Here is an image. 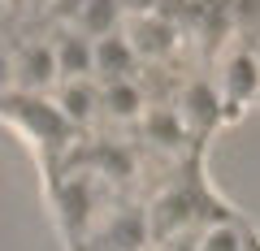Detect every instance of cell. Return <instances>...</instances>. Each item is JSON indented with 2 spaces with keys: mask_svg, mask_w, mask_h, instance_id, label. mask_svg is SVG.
Here are the masks:
<instances>
[{
  "mask_svg": "<svg viewBox=\"0 0 260 251\" xmlns=\"http://www.w3.org/2000/svg\"><path fill=\"white\" fill-rule=\"evenodd\" d=\"M13 87H18V56L0 44V100H5Z\"/></svg>",
  "mask_w": 260,
  "mask_h": 251,
  "instance_id": "1",
  "label": "cell"
}]
</instances>
